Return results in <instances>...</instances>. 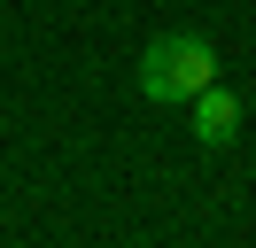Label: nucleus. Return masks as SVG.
Returning a JSON list of instances; mask_svg holds the SVG:
<instances>
[{"label": "nucleus", "instance_id": "obj_1", "mask_svg": "<svg viewBox=\"0 0 256 248\" xmlns=\"http://www.w3.org/2000/svg\"><path fill=\"white\" fill-rule=\"evenodd\" d=\"M202 86H218V46L202 31H163L140 54V93L148 101H194Z\"/></svg>", "mask_w": 256, "mask_h": 248}, {"label": "nucleus", "instance_id": "obj_2", "mask_svg": "<svg viewBox=\"0 0 256 248\" xmlns=\"http://www.w3.org/2000/svg\"><path fill=\"white\" fill-rule=\"evenodd\" d=\"M233 132H240V93L202 86V93H194V140H202V148H225Z\"/></svg>", "mask_w": 256, "mask_h": 248}]
</instances>
